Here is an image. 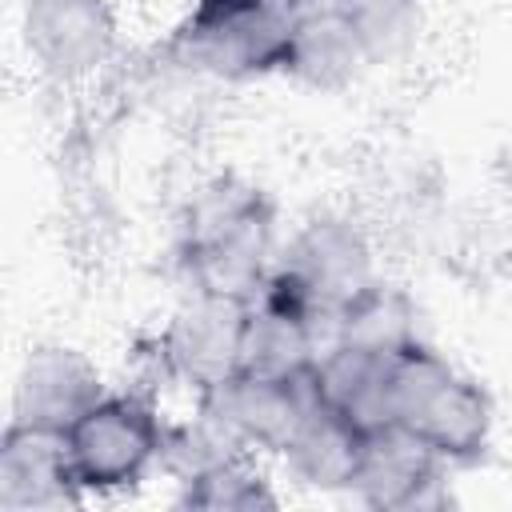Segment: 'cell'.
I'll return each mask as SVG.
<instances>
[{"instance_id": "1", "label": "cell", "mask_w": 512, "mask_h": 512, "mask_svg": "<svg viewBox=\"0 0 512 512\" xmlns=\"http://www.w3.org/2000/svg\"><path fill=\"white\" fill-rule=\"evenodd\" d=\"M388 424L408 428L440 456L468 460L488 440V404L444 360H436L420 344H408L392 364Z\"/></svg>"}, {"instance_id": "2", "label": "cell", "mask_w": 512, "mask_h": 512, "mask_svg": "<svg viewBox=\"0 0 512 512\" xmlns=\"http://www.w3.org/2000/svg\"><path fill=\"white\" fill-rule=\"evenodd\" d=\"M304 0H200L184 28L188 56L224 76L288 64Z\"/></svg>"}, {"instance_id": "3", "label": "cell", "mask_w": 512, "mask_h": 512, "mask_svg": "<svg viewBox=\"0 0 512 512\" xmlns=\"http://www.w3.org/2000/svg\"><path fill=\"white\" fill-rule=\"evenodd\" d=\"M188 260L200 292L248 300L260 288V268L268 252V212L252 192L212 188L192 212Z\"/></svg>"}, {"instance_id": "4", "label": "cell", "mask_w": 512, "mask_h": 512, "mask_svg": "<svg viewBox=\"0 0 512 512\" xmlns=\"http://www.w3.org/2000/svg\"><path fill=\"white\" fill-rule=\"evenodd\" d=\"M64 440H68V460L80 488L132 484L164 448V436L152 412L132 400H96L64 432Z\"/></svg>"}, {"instance_id": "5", "label": "cell", "mask_w": 512, "mask_h": 512, "mask_svg": "<svg viewBox=\"0 0 512 512\" xmlns=\"http://www.w3.org/2000/svg\"><path fill=\"white\" fill-rule=\"evenodd\" d=\"M244 332H248V300L200 292L172 320L164 348L184 380H192L200 392H212L240 372Z\"/></svg>"}, {"instance_id": "6", "label": "cell", "mask_w": 512, "mask_h": 512, "mask_svg": "<svg viewBox=\"0 0 512 512\" xmlns=\"http://www.w3.org/2000/svg\"><path fill=\"white\" fill-rule=\"evenodd\" d=\"M284 272L300 284V292L308 296L316 320L320 316L336 320L356 296H364L372 288L364 244L344 224H312L296 240Z\"/></svg>"}, {"instance_id": "7", "label": "cell", "mask_w": 512, "mask_h": 512, "mask_svg": "<svg viewBox=\"0 0 512 512\" xmlns=\"http://www.w3.org/2000/svg\"><path fill=\"white\" fill-rule=\"evenodd\" d=\"M80 500L64 432L12 424L0 452V508H64Z\"/></svg>"}, {"instance_id": "8", "label": "cell", "mask_w": 512, "mask_h": 512, "mask_svg": "<svg viewBox=\"0 0 512 512\" xmlns=\"http://www.w3.org/2000/svg\"><path fill=\"white\" fill-rule=\"evenodd\" d=\"M440 452H432L420 436H412L400 424L368 428L364 452L352 476V488L368 504L384 508H412L428 500V488L440 480Z\"/></svg>"}, {"instance_id": "9", "label": "cell", "mask_w": 512, "mask_h": 512, "mask_svg": "<svg viewBox=\"0 0 512 512\" xmlns=\"http://www.w3.org/2000/svg\"><path fill=\"white\" fill-rule=\"evenodd\" d=\"M100 400L96 372L60 348H44L28 360L16 388V424L68 432L92 404Z\"/></svg>"}, {"instance_id": "10", "label": "cell", "mask_w": 512, "mask_h": 512, "mask_svg": "<svg viewBox=\"0 0 512 512\" xmlns=\"http://www.w3.org/2000/svg\"><path fill=\"white\" fill-rule=\"evenodd\" d=\"M364 436H368V428L348 420L320 392V400L304 416V424L292 436V444L284 448V456L308 484H320V488H344L348 484L352 488V476H356V464L364 452Z\"/></svg>"}, {"instance_id": "11", "label": "cell", "mask_w": 512, "mask_h": 512, "mask_svg": "<svg viewBox=\"0 0 512 512\" xmlns=\"http://www.w3.org/2000/svg\"><path fill=\"white\" fill-rule=\"evenodd\" d=\"M28 40L56 72H80L108 48V16L100 0H32Z\"/></svg>"}, {"instance_id": "12", "label": "cell", "mask_w": 512, "mask_h": 512, "mask_svg": "<svg viewBox=\"0 0 512 512\" xmlns=\"http://www.w3.org/2000/svg\"><path fill=\"white\" fill-rule=\"evenodd\" d=\"M368 56H372L368 40L344 16H336L332 8H324L316 0H304L296 36H292V52H288V64L300 76H308L316 84H336V80L352 76Z\"/></svg>"}, {"instance_id": "13", "label": "cell", "mask_w": 512, "mask_h": 512, "mask_svg": "<svg viewBox=\"0 0 512 512\" xmlns=\"http://www.w3.org/2000/svg\"><path fill=\"white\" fill-rule=\"evenodd\" d=\"M312 360V324L300 316H288L280 308L256 304L248 308V332L240 352V372L252 376H292Z\"/></svg>"}, {"instance_id": "14", "label": "cell", "mask_w": 512, "mask_h": 512, "mask_svg": "<svg viewBox=\"0 0 512 512\" xmlns=\"http://www.w3.org/2000/svg\"><path fill=\"white\" fill-rule=\"evenodd\" d=\"M336 328H340V344H360V348H380V352H400L416 344L408 300L384 288H368L364 296H356L336 316Z\"/></svg>"}, {"instance_id": "15", "label": "cell", "mask_w": 512, "mask_h": 512, "mask_svg": "<svg viewBox=\"0 0 512 512\" xmlns=\"http://www.w3.org/2000/svg\"><path fill=\"white\" fill-rule=\"evenodd\" d=\"M184 500L196 504V508H268L272 504L264 484L256 476H248L244 468H236L232 460L188 476V496Z\"/></svg>"}, {"instance_id": "16", "label": "cell", "mask_w": 512, "mask_h": 512, "mask_svg": "<svg viewBox=\"0 0 512 512\" xmlns=\"http://www.w3.org/2000/svg\"><path fill=\"white\" fill-rule=\"evenodd\" d=\"M316 4L332 8L336 16H344L368 40L372 52H380L384 40L396 36L408 24L412 8H416V0H316Z\"/></svg>"}]
</instances>
